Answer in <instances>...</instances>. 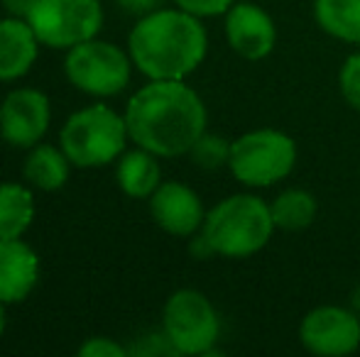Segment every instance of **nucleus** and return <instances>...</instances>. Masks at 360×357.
<instances>
[{"label": "nucleus", "mask_w": 360, "mask_h": 357, "mask_svg": "<svg viewBox=\"0 0 360 357\" xmlns=\"http://www.w3.org/2000/svg\"><path fill=\"white\" fill-rule=\"evenodd\" d=\"M128 135L157 157L189 154L206 133V105L184 79H157L135 90L125 108Z\"/></svg>", "instance_id": "f257e3e1"}, {"label": "nucleus", "mask_w": 360, "mask_h": 357, "mask_svg": "<svg viewBox=\"0 0 360 357\" xmlns=\"http://www.w3.org/2000/svg\"><path fill=\"white\" fill-rule=\"evenodd\" d=\"M209 52V34L201 18L181 8H157L143 15L128 34V54L150 81L186 79Z\"/></svg>", "instance_id": "f03ea898"}, {"label": "nucleus", "mask_w": 360, "mask_h": 357, "mask_svg": "<svg viewBox=\"0 0 360 357\" xmlns=\"http://www.w3.org/2000/svg\"><path fill=\"white\" fill-rule=\"evenodd\" d=\"M275 220L270 206L250 194L223 198L206 213L201 233L221 257L243 260L260 252L272 238Z\"/></svg>", "instance_id": "7ed1b4c3"}, {"label": "nucleus", "mask_w": 360, "mask_h": 357, "mask_svg": "<svg viewBox=\"0 0 360 357\" xmlns=\"http://www.w3.org/2000/svg\"><path fill=\"white\" fill-rule=\"evenodd\" d=\"M128 140L125 115L105 103H94L69 115L59 133V147L76 169H101L125 152Z\"/></svg>", "instance_id": "20e7f679"}, {"label": "nucleus", "mask_w": 360, "mask_h": 357, "mask_svg": "<svg viewBox=\"0 0 360 357\" xmlns=\"http://www.w3.org/2000/svg\"><path fill=\"white\" fill-rule=\"evenodd\" d=\"M133 59L128 52L103 39L94 37L67 49L64 76L76 90L96 98H110L128 88L133 74Z\"/></svg>", "instance_id": "39448f33"}, {"label": "nucleus", "mask_w": 360, "mask_h": 357, "mask_svg": "<svg viewBox=\"0 0 360 357\" xmlns=\"http://www.w3.org/2000/svg\"><path fill=\"white\" fill-rule=\"evenodd\" d=\"M297 164V144L280 130H252L233 142L231 167L233 177L245 186H272L289 177Z\"/></svg>", "instance_id": "423d86ee"}, {"label": "nucleus", "mask_w": 360, "mask_h": 357, "mask_svg": "<svg viewBox=\"0 0 360 357\" xmlns=\"http://www.w3.org/2000/svg\"><path fill=\"white\" fill-rule=\"evenodd\" d=\"M27 22L42 47L67 52L98 37L103 29V5L101 0H34Z\"/></svg>", "instance_id": "0eeeda50"}, {"label": "nucleus", "mask_w": 360, "mask_h": 357, "mask_svg": "<svg viewBox=\"0 0 360 357\" xmlns=\"http://www.w3.org/2000/svg\"><path fill=\"white\" fill-rule=\"evenodd\" d=\"M162 333L179 355H206L214 350L221 321L209 299L196 289H179L162 311Z\"/></svg>", "instance_id": "6e6552de"}, {"label": "nucleus", "mask_w": 360, "mask_h": 357, "mask_svg": "<svg viewBox=\"0 0 360 357\" xmlns=\"http://www.w3.org/2000/svg\"><path fill=\"white\" fill-rule=\"evenodd\" d=\"M52 123L49 95L39 88H15L0 103V137L15 149L42 142Z\"/></svg>", "instance_id": "1a4fd4ad"}, {"label": "nucleus", "mask_w": 360, "mask_h": 357, "mask_svg": "<svg viewBox=\"0 0 360 357\" xmlns=\"http://www.w3.org/2000/svg\"><path fill=\"white\" fill-rule=\"evenodd\" d=\"M299 340L319 357L351 355L360 345V316L341 306H319L304 316Z\"/></svg>", "instance_id": "9d476101"}, {"label": "nucleus", "mask_w": 360, "mask_h": 357, "mask_svg": "<svg viewBox=\"0 0 360 357\" xmlns=\"http://www.w3.org/2000/svg\"><path fill=\"white\" fill-rule=\"evenodd\" d=\"M152 220L165 233L176 238H191L204 225V203L199 194L181 181H162L157 191L150 196Z\"/></svg>", "instance_id": "9b49d317"}, {"label": "nucleus", "mask_w": 360, "mask_h": 357, "mask_svg": "<svg viewBox=\"0 0 360 357\" xmlns=\"http://www.w3.org/2000/svg\"><path fill=\"white\" fill-rule=\"evenodd\" d=\"M226 39L243 59H265L275 49L277 29L272 18L252 3H233L226 13Z\"/></svg>", "instance_id": "f8f14e48"}, {"label": "nucleus", "mask_w": 360, "mask_h": 357, "mask_svg": "<svg viewBox=\"0 0 360 357\" xmlns=\"http://www.w3.org/2000/svg\"><path fill=\"white\" fill-rule=\"evenodd\" d=\"M39 281V257L25 240H0V301L22 304Z\"/></svg>", "instance_id": "ddd939ff"}, {"label": "nucleus", "mask_w": 360, "mask_h": 357, "mask_svg": "<svg viewBox=\"0 0 360 357\" xmlns=\"http://www.w3.org/2000/svg\"><path fill=\"white\" fill-rule=\"evenodd\" d=\"M39 57V39L27 20H0V81H18L32 72Z\"/></svg>", "instance_id": "4468645a"}, {"label": "nucleus", "mask_w": 360, "mask_h": 357, "mask_svg": "<svg viewBox=\"0 0 360 357\" xmlns=\"http://www.w3.org/2000/svg\"><path fill=\"white\" fill-rule=\"evenodd\" d=\"M115 181H118L120 191L130 198H150L157 186L162 184L157 154L147 152L143 147L123 152L118 157V167H115Z\"/></svg>", "instance_id": "2eb2a0df"}, {"label": "nucleus", "mask_w": 360, "mask_h": 357, "mask_svg": "<svg viewBox=\"0 0 360 357\" xmlns=\"http://www.w3.org/2000/svg\"><path fill=\"white\" fill-rule=\"evenodd\" d=\"M72 167L74 164L69 162V157L64 154L62 147L39 142V144H34V147H30L22 174L30 186L49 194V191H59L67 186Z\"/></svg>", "instance_id": "dca6fc26"}, {"label": "nucleus", "mask_w": 360, "mask_h": 357, "mask_svg": "<svg viewBox=\"0 0 360 357\" xmlns=\"http://www.w3.org/2000/svg\"><path fill=\"white\" fill-rule=\"evenodd\" d=\"M34 220V196L30 186L0 184V240L22 238Z\"/></svg>", "instance_id": "f3484780"}, {"label": "nucleus", "mask_w": 360, "mask_h": 357, "mask_svg": "<svg viewBox=\"0 0 360 357\" xmlns=\"http://www.w3.org/2000/svg\"><path fill=\"white\" fill-rule=\"evenodd\" d=\"M314 18L326 34L360 44V0H314Z\"/></svg>", "instance_id": "a211bd4d"}, {"label": "nucleus", "mask_w": 360, "mask_h": 357, "mask_svg": "<svg viewBox=\"0 0 360 357\" xmlns=\"http://www.w3.org/2000/svg\"><path fill=\"white\" fill-rule=\"evenodd\" d=\"M316 198L304 189H287L270 203V213L275 220V228L297 233L314 223L316 218Z\"/></svg>", "instance_id": "6ab92c4d"}, {"label": "nucleus", "mask_w": 360, "mask_h": 357, "mask_svg": "<svg viewBox=\"0 0 360 357\" xmlns=\"http://www.w3.org/2000/svg\"><path fill=\"white\" fill-rule=\"evenodd\" d=\"M231 147H233V142H228L221 135L204 133L194 142V147L189 149V157L196 167L214 172V169H221L231 162Z\"/></svg>", "instance_id": "aec40b11"}, {"label": "nucleus", "mask_w": 360, "mask_h": 357, "mask_svg": "<svg viewBox=\"0 0 360 357\" xmlns=\"http://www.w3.org/2000/svg\"><path fill=\"white\" fill-rule=\"evenodd\" d=\"M338 88L351 108L360 110V52L351 54L343 62L341 74H338Z\"/></svg>", "instance_id": "412c9836"}, {"label": "nucleus", "mask_w": 360, "mask_h": 357, "mask_svg": "<svg viewBox=\"0 0 360 357\" xmlns=\"http://www.w3.org/2000/svg\"><path fill=\"white\" fill-rule=\"evenodd\" d=\"M128 350L120 343H115L113 338H105V335H96L89 338L79 348V357H125Z\"/></svg>", "instance_id": "4be33fe9"}, {"label": "nucleus", "mask_w": 360, "mask_h": 357, "mask_svg": "<svg viewBox=\"0 0 360 357\" xmlns=\"http://www.w3.org/2000/svg\"><path fill=\"white\" fill-rule=\"evenodd\" d=\"M236 0H174L176 8L196 15V18H216V15L228 13V8Z\"/></svg>", "instance_id": "5701e85b"}, {"label": "nucleus", "mask_w": 360, "mask_h": 357, "mask_svg": "<svg viewBox=\"0 0 360 357\" xmlns=\"http://www.w3.org/2000/svg\"><path fill=\"white\" fill-rule=\"evenodd\" d=\"M120 10L128 15H138V18H143V15L152 13V10H157L162 5V0H118Z\"/></svg>", "instance_id": "b1692460"}, {"label": "nucleus", "mask_w": 360, "mask_h": 357, "mask_svg": "<svg viewBox=\"0 0 360 357\" xmlns=\"http://www.w3.org/2000/svg\"><path fill=\"white\" fill-rule=\"evenodd\" d=\"M189 252L194 255L196 260H209V257H214V248H211V243L206 240V235L204 233H199V235H191V243H189Z\"/></svg>", "instance_id": "393cba45"}, {"label": "nucleus", "mask_w": 360, "mask_h": 357, "mask_svg": "<svg viewBox=\"0 0 360 357\" xmlns=\"http://www.w3.org/2000/svg\"><path fill=\"white\" fill-rule=\"evenodd\" d=\"M3 3V10L10 15V18H22L27 20L30 10H32L34 0H0Z\"/></svg>", "instance_id": "a878e982"}, {"label": "nucleus", "mask_w": 360, "mask_h": 357, "mask_svg": "<svg viewBox=\"0 0 360 357\" xmlns=\"http://www.w3.org/2000/svg\"><path fill=\"white\" fill-rule=\"evenodd\" d=\"M5 306H8V304H3V301H0V335L5 333V325H8V316H5Z\"/></svg>", "instance_id": "bb28decb"}, {"label": "nucleus", "mask_w": 360, "mask_h": 357, "mask_svg": "<svg viewBox=\"0 0 360 357\" xmlns=\"http://www.w3.org/2000/svg\"><path fill=\"white\" fill-rule=\"evenodd\" d=\"M353 311H356V314L360 316V286H358V289L356 291H353Z\"/></svg>", "instance_id": "cd10ccee"}]
</instances>
